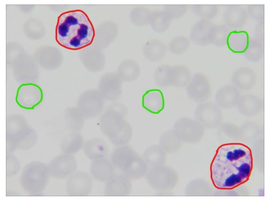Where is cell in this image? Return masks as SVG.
I'll use <instances>...</instances> for the list:
<instances>
[{"mask_svg": "<svg viewBox=\"0 0 269 200\" xmlns=\"http://www.w3.org/2000/svg\"><path fill=\"white\" fill-rule=\"evenodd\" d=\"M253 167L251 149L244 143L220 145L211 161L210 177L217 189L231 190L248 181Z\"/></svg>", "mask_w": 269, "mask_h": 200, "instance_id": "obj_1", "label": "cell"}, {"mask_svg": "<svg viewBox=\"0 0 269 200\" xmlns=\"http://www.w3.org/2000/svg\"><path fill=\"white\" fill-rule=\"evenodd\" d=\"M55 40L60 46L77 50L92 44L95 32L87 14L81 9L69 10L58 17Z\"/></svg>", "mask_w": 269, "mask_h": 200, "instance_id": "obj_2", "label": "cell"}, {"mask_svg": "<svg viewBox=\"0 0 269 200\" xmlns=\"http://www.w3.org/2000/svg\"><path fill=\"white\" fill-rule=\"evenodd\" d=\"M127 109L121 104L115 105L102 120L104 132L112 141L122 132L129 122L126 120Z\"/></svg>", "mask_w": 269, "mask_h": 200, "instance_id": "obj_3", "label": "cell"}, {"mask_svg": "<svg viewBox=\"0 0 269 200\" xmlns=\"http://www.w3.org/2000/svg\"><path fill=\"white\" fill-rule=\"evenodd\" d=\"M44 94L39 85L24 83L18 88L15 98L16 103L21 108L33 110L43 101Z\"/></svg>", "mask_w": 269, "mask_h": 200, "instance_id": "obj_4", "label": "cell"}, {"mask_svg": "<svg viewBox=\"0 0 269 200\" xmlns=\"http://www.w3.org/2000/svg\"><path fill=\"white\" fill-rule=\"evenodd\" d=\"M165 102L162 91L158 89L146 91L142 97V106L149 112L158 114L163 111Z\"/></svg>", "mask_w": 269, "mask_h": 200, "instance_id": "obj_5", "label": "cell"}, {"mask_svg": "<svg viewBox=\"0 0 269 200\" xmlns=\"http://www.w3.org/2000/svg\"><path fill=\"white\" fill-rule=\"evenodd\" d=\"M132 189L131 180L123 174L113 176L107 181L105 192L108 196H127L131 194Z\"/></svg>", "mask_w": 269, "mask_h": 200, "instance_id": "obj_6", "label": "cell"}, {"mask_svg": "<svg viewBox=\"0 0 269 200\" xmlns=\"http://www.w3.org/2000/svg\"><path fill=\"white\" fill-rule=\"evenodd\" d=\"M226 44L228 49L234 53H244L249 44L248 33L245 30H233L226 38Z\"/></svg>", "mask_w": 269, "mask_h": 200, "instance_id": "obj_7", "label": "cell"}, {"mask_svg": "<svg viewBox=\"0 0 269 200\" xmlns=\"http://www.w3.org/2000/svg\"><path fill=\"white\" fill-rule=\"evenodd\" d=\"M148 167L143 157L137 155L121 170L123 174L130 180H137L145 177Z\"/></svg>", "mask_w": 269, "mask_h": 200, "instance_id": "obj_8", "label": "cell"}, {"mask_svg": "<svg viewBox=\"0 0 269 200\" xmlns=\"http://www.w3.org/2000/svg\"><path fill=\"white\" fill-rule=\"evenodd\" d=\"M138 154L130 146L124 145L118 146L113 152L112 163L114 166L122 170Z\"/></svg>", "mask_w": 269, "mask_h": 200, "instance_id": "obj_9", "label": "cell"}, {"mask_svg": "<svg viewBox=\"0 0 269 200\" xmlns=\"http://www.w3.org/2000/svg\"><path fill=\"white\" fill-rule=\"evenodd\" d=\"M90 172L97 180L108 181L114 176L113 165L107 160L97 159L92 164Z\"/></svg>", "mask_w": 269, "mask_h": 200, "instance_id": "obj_10", "label": "cell"}, {"mask_svg": "<svg viewBox=\"0 0 269 200\" xmlns=\"http://www.w3.org/2000/svg\"><path fill=\"white\" fill-rule=\"evenodd\" d=\"M139 73V66L134 61H124L119 66L118 75L122 80L134 81L138 77Z\"/></svg>", "mask_w": 269, "mask_h": 200, "instance_id": "obj_11", "label": "cell"}, {"mask_svg": "<svg viewBox=\"0 0 269 200\" xmlns=\"http://www.w3.org/2000/svg\"><path fill=\"white\" fill-rule=\"evenodd\" d=\"M163 150L159 146L151 145L144 151L143 158L151 167L157 166L163 159Z\"/></svg>", "mask_w": 269, "mask_h": 200, "instance_id": "obj_12", "label": "cell"}, {"mask_svg": "<svg viewBox=\"0 0 269 200\" xmlns=\"http://www.w3.org/2000/svg\"><path fill=\"white\" fill-rule=\"evenodd\" d=\"M86 151L90 158L97 160L106 155L107 148L103 142L99 140H93L87 145Z\"/></svg>", "mask_w": 269, "mask_h": 200, "instance_id": "obj_13", "label": "cell"}, {"mask_svg": "<svg viewBox=\"0 0 269 200\" xmlns=\"http://www.w3.org/2000/svg\"><path fill=\"white\" fill-rule=\"evenodd\" d=\"M179 137L177 134L171 132L166 133L160 139V147L163 150H173L178 146Z\"/></svg>", "mask_w": 269, "mask_h": 200, "instance_id": "obj_14", "label": "cell"}, {"mask_svg": "<svg viewBox=\"0 0 269 200\" xmlns=\"http://www.w3.org/2000/svg\"><path fill=\"white\" fill-rule=\"evenodd\" d=\"M164 49L162 47L148 45L144 49V54L146 57L152 61H157L163 56Z\"/></svg>", "mask_w": 269, "mask_h": 200, "instance_id": "obj_15", "label": "cell"}]
</instances>
